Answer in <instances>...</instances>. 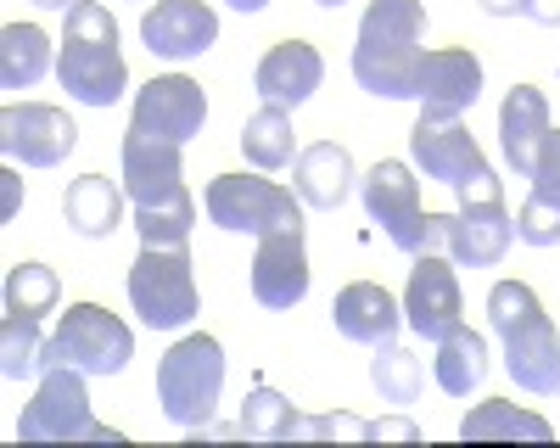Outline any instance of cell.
<instances>
[{"label": "cell", "instance_id": "4316f807", "mask_svg": "<svg viewBox=\"0 0 560 448\" xmlns=\"http://www.w3.org/2000/svg\"><path fill=\"white\" fill-rule=\"evenodd\" d=\"M51 68V39L34 23H7L0 28V84L7 90H28Z\"/></svg>", "mask_w": 560, "mask_h": 448}, {"label": "cell", "instance_id": "30bf717a", "mask_svg": "<svg viewBox=\"0 0 560 448\" xmlns=\"http://www.w3.org/2000/svg\"><path fill=\"white\" fill-rule=\"evenodd\" d=\"M129 358H135V331L118 320V314H107L102 303H73L62 314L57 337L45 342V370L73 365L84 376H118Z\"/></svg>", "mask_w": 560, "mask_h": 448}, {"label": "cell", "instance_id": "ba28073f", "mask_svg": "<svg viewBox=\"0 0 560 448\" xmlns=\"http://www.w3.org/2000/svg\"><path fill=\"white\" fill-rule=\"evenodd\" d=\"M18 437L23 443H118L113 426L90 415L84 370L73 365H51L39 376L34 403H23V415H18Z\"/></svg>", "mask_w": 560, "mask_h": 448}, {"label": "cell", "instance_id": "d590c367", "mask_svg": "<svg viewBox=\"0 0 560 448\" xmlns=\"http://www.w3.org/2000/svg\"><path fill=\"white\" fill-rule=\"evenodd\" d=\"M477 7H482L488 17H516V12H522V0H477Z\"/></svg>", "mask_w": 560, "mask_h": 448}, {"label": "cell", "instance_id": "2e32d148", "mask_svg": "<svg viewBox=\"0 0 560 448\" xmlns=\"http://www.w3.org/2000/svg\"><path fill=\"white\" fill-rule=\"evenodd\" d=\"M140 39L147 51L163 62H191L219 39V12L208 0H158V7L140 17Z\"/></svg>", "mask_w": 560, "mask_h": 448}, {"label": "cell", "instance_id": "8992f818", "mask_svg": "<svg viewBox=\"0 0 560 448\" xmlns=\"http://www.w3.org/2000/svg\"><path fill=\"white\" fill-rule=\"evenodd\" d=\"M359 191H364V213L370 224H382L387 241L409 258L420 252H438L443 247V231H448V213H427L420 208V186H415V174L409 163H376L364 179H359Z\"/></svg>", "mask_w": 560, "mask_h": 448}, {"label": "cell", "instance_id": "603a6c76", "mask_svg": "<svg viewBox=\"0 0 560 448\" xmlns=\"http://www.w3.org/2000/svg\"><path fill=\"white\" fill-rule=\"evenodd\" d=\"M292 179H298V197H303L308 208L337 213V208L348 202V191H353V179H359V174H353L348 146H337V141H314V146L298 152Z\"/></svg>", "mask_w": 560, "mask_h": 448}, {"label": "cell", "instance_id": "4dcf8cb0", "mask_svg": "<svg viewBox=\"0 0 560 448\" xmlns=\"http://www.w3.org/2000/svg\"><path fill=\"white\" fill-rule=\"evenodd\" d=\"M62 297V281L51 263H12L7 269V314H51Z\"/></svg>", "mask_w": 560, "mask_h": 448}, {"label": "cell", "instance_id": "9a60e30c", "mask_svg": "<svg viewBox=\"0 0 560 448\" xmlns=\"http://www.w3.org/2000/svg\"><path fill=\"white\" fill-rule=\"evenodd\" d=\"M135 129H147V134H163V141H197L202 123H208V96H202V84L197 79H185V73H163L152 84H140V96H135Z\"/></svg>", "mask_w": 560, "mask_h": 448}, {"label": "cell", "instance_id": "e575fe53", "mask_svg": "<svg viewBox=\"0 0 560 448\" xmlns=\"http://www.w3.org/2000/svg\"><path fill=\"white\" fill-rule=\"evenodd\" d=\"M522 17H533V23L555 28V23H560V0H522Z\"/></svg>", "mask_w": 560, "mask_h": 448}, {"label": "cell", "instance_id": "1f68e13d", "mask_svg": "<svg viewBox=\"0 0 560 448\" xmlns=\"http://www.w3.org/2000/svg\"><path fill=\"white\" fill-rule=\"evenodd\" d=\"M370 381H376V392L387 398V403H415L420 398V358L409 353V347H398V342H382L376 347V358H370Z\"/></svg>", "mask_w": 560, "mask_h": 448}, {"label": "cell", "instance_id": "52a82bcc", "mask_svg": "<svg viewBox=\"0 0 560 448\" xmlns=\"http://www.w3.org/2000/svg\"><path fill=\"white\" fill-rule=\"evenodd\" d=\"M510 241H516V219L504 208V186L499 174L482 168L471 186H459V208L448 213V231H443V247L454 263H471V269H493Z\"/></svg>", "mask_w": 560, "mask_h": 448}, {"label": "cell", "instance_id": "cb8c5ba5", "mask_svg": "<svg viewBox=\"0 0 560 448\" xmlns=\"http://www.w3.org/2000/svg\"><path fill=\"white\" fill-rule=\"evenodd\" d=\"M124 179H107V174H79L68 197H62V219H68V231L73 236H90V241H102L113 236L118 224H124Z\"/></svg>", "mask_w": 560, "mask_h": 448}, {"label": "cell", "instance_id": "5bb4252c", "mask_svg": "<svg viewBox=\"0 0 560 448\" xmlns=\"http://www.w3.org/2000/svg\"><path fill=\"white\" fill-rule=\"evenodd\" d=\"M459 281H454V263L443 252H420L409 269V286H404V320L415 337L443 342L448 331H459Z\"/></svg>", "mask_w": 560, "mask_h": 448}, {"label": "cell", "instance_id": "74e56055", "mask_svg": "<svg viewBox=\"0 0 560 448\" xmlns=\"http://www.w3.org/2000/svg\"><path fill=\"white\" fill-rule=\"evenodd\" d=\"M230 7H236V12H264L269 0H230Z\"/></svg>", "mask_w": 560, "mask_h": 448}, {"label": "cell", "instance_id": "8d00e7d4", "mask_svg": "<svg viewBox=\"0 0 560 448\" xmlns=\"http://www.w3.org/2000/svg\"><path fill=\"white\" fill-rule=\"evenodd\" d=\"M34 7H39V12H73L79 0H34Z\"/></svg>", "mask_w": 560, "mask_h": 448}, {"label": "cell", "instance_id": "5b68a950", "mask_svg": "<svg viewBox=\"0 0 560 448\" xmlns=\"http://www.w3.org/2000/svg\"><path fill=\"white\" fill-rule=\"evenodd\" d=\"M224 392V347L219 337H185L163 353L158 365V403L163 415L179 426V432H202L213 421V403Z\"/></svg>", "mask_w": 560, "mask_h": 448}, {"label": "cell", "instance_id": "9c48e42d", "mask_svg": "<svg viewBox=\"0 0 560 448\" xmlns=\"http://www.w3.org/2000/svg\"><path fill=\"white\" fill-rule=\"evenodd\" d=\"M208 219L219 231L236 236H269V231H303V197L275 186L264 174H219L208 197H202Z\"/></svg>", "mask_w": 560, "mask_h": 448}, {"label": "cell", "instance_id": "7a4b0ae2", "mask_svg": "<svg viewBox=\"0 0 560 448\" xmlns=\"http://www.w3.org/2000/svg\"><path fill=\"white\" fill-rule=\"evenodd\" d=\"M420 39H427V7L420 0H370L359 17L353 79L382 102H409L420 73Z\"/></svg>", "mask_w": 560, "mask_h": 448}, {"label": "cell", "instance_id": "f546056e", "mask_svg": "<svg viewBox=\"0 0 560 448\" xmlns=\"http://www.w3.org/2000/svg\"><path fill=\"white\" fill-rule=\"evenodd\" d=\"M0 370H7V381L45 376V337L34 314H7L0 320Z\"/></svg>", "mask_w": 560, "mask_h": 448}, {"label": "cell", "instance_id": "d6986e66", "mask_svg": "<svg viewBox=\"0 0 560 448\" xmlns=\"http://www.w3.org/2000/svg\"><path fill=\"white\" fill-rule=\"evenodd\" d=\"M319 79H325V62H319L314 45L308 39H280V45L264 51V62L253 73V90L264 96V107H287L292 113L319 90Z\"/></svg>", "mask_w": 560, "mask_h": 448}, {"label": "cell", "instance_id": "4fadbf2b", "mask_svg": "<svg viewBox=\"0 0 560 448\" xmlns=\"http://www.w3.org/2000/svg\"><path fill=\"white\" fill-rule=\"evenodd\" d=\"M409 157H415V168H427V179H438V186H448V191L471 186V179L488 168L471 129H465L459 118H427V113H420V123L409 129Z\"/></svg>", "mask_w": 560, "mask_h": 448}, {"label": "cell", "instance_id": "7c38bea8", "mask_svg": "<svg viewBox=\"0 0 560 448\" xmlns=\"http://www.w3.org/2000/svg\"><path fill=\"white\" fill-rule=\"evenodd\" d=\"M79 146V123L62 107L45 102H12L0 113V152L23 168H57Z\"/></svg>", "mask_w": 560, "mask_h": 448}, {"label": "cell", "instance_id": "6da1fadb", "mask_svg": "<svg viewBox=\"0 0 560 448\" xmlns=\"http://www.w3.org/2000/svg\"><path fill=\"white\" fill-rule=\"evenodd\" d=\"M179 141L135 129L124 134V191L135 208V231L140 247H185L197 231V202L185 191V163H179Z\"/></svg>", "mask_w": 560, "mask_h": 448}, {"label": "cell", "instance_id": "f1b7e54d", "mask_svg": "<svg viewBox=\"0 0 560 448\" xmlns=\"http://www.w3.org/2000/svg\"><path fill=\"white\" fill-rule=\"evenodd\" d=\"M303 432L298 421V403L287 392H275V387H253L247 403H242V437L253 443H292Z\"/></svg>", "mask_w": 560, "mask_h": 448}, {"label": "cell", "instance_id": "484cf974", "mask_svg": "<svg viewBox=\"0 0 560 448\" xmlns=\"http://www.w3.org/2000/svg\"><path fill=\"white\" fill-rule=\"evenodd\" d=\"M242 152L253 168L275 174L298 157V129H292V113L287 107H258L247 123H242Z\"/></svg>", "mask_w": 560, "mask_h": 448}, {"label": "cell", "instance_id": "d6a6232c", "mask_svg": "<svg viewBox=\"0 0 560 448\" xmlns=\"http://www.w3.org/2000/svg\"><path fill=\"white\" fill-rule=\"evenodd\" d=\"M298 437H353V443H364V437H370V421H353V415H319V421H303Z\"/></svg>", "mask_w": 560, "mask_h": 448}, {"label": "cell", "instance_id": "ac0fdd59", "mask_svg": "<svg viewBox=\"0 0 560 448\" xmlns=\"http://www.w3.org/2000/svg\"><path fill=\"white\" fill-rule=\"evenodd\" d=\"M253 297L264 308H298L308 297V252L303 231H269L253 252Z\"/></svg>", "mask_w": 560, "mask_h": 448}, {"label": "cell", "instance_id": "8fae6325", "mask_svg": "<svg viewBox=\"0 0 560 448\" xmlns=\"http://www.w3.org/2000/svg\"><path fill=\"white\" fill-rule=\"evenodd\" d=\"M129 303L152 331H179L197 320V275L185 247H140L129 269Z\"/></svg>", "mask_w": 560, "mask_h": 448}, {"label": "cell", "instance_id": "7402d4cb", "mask_svg": "<svg viewBox=\"0 0 560 448\" xmlns=\"http://www.w3.org/2000/svg\"><path fill=\"white\" fill-rule=\"evenodd\" d=\"M527 179H533V197L516 213V236L527 247H560V129H549Z\"/></svg>", "mask_w": 560, "mask_h": 448}, {"label": "cell", "instance_id": "f35d334b", "mask_svg": "<svg viewBox=\"0 0 560 448\" xmlns=\"http://www.w3.org/2000/svg\"><path fill=\"white\" fill-rule=\"evenodd\" d=\"M314 7H331V12H337V7H342V0H314Z\"/></svg>", "mask_w": 560, "mask_h": 448}, {"label": "cell", "instance_id": "3957f363", "mask_svg": "<svg viewBox=\"0 0 560 448\" xmlns=\"http://www.w3.org/2000/svg\"><path fill=\"white\" fill-rule=\"evenodd\" d=\"M488 320L504 342V370L522 392L555 398L560 392V331L544 314L538 292L527 281H499L488 292Z\"/></svg>", "mask_w": 560, "mask_h": 448}, {"label": "cell", "instance_id": "d4e9b609", "mask_svg": "<svg viewBox=\"0 0 560 448\" xmlns=\"http://www.w3.org/2000/svg\"><path fill=\"white\" fill-rule=\"evenodd\" d=\"M432 370H438V387L448 398H471L488 376V342L471 331V326H459L438 342V358H432Z\"/></svg>", "mask_w": 560, "mask_h": 448}, {"label": "cell", "instance_id": "e0dca14e", "mask_svg": "<svg viewBox=\"0 0 560 448\" xmlns=\"http://www.w3.org/2000/svg\"><path fill=\"white\" fill-rule=\"evenodd\" d=\"M482 96V62L471 51H427L420 57V73H415V102L427 118H459L465 107H477Z\"/></svg>", "mask_w": 560, "mask_h": 448}, {"label": "cell", "instance_id": "ffe728a7", "mask_svg": "<svg viewBox=\"0 0 560 448\" xmlns=\"http://www.w3.org/2000/svg\"><path fill=\"white\" fill-rule=\"evenodd\" d=\"M544 141H549V96L538 84H510V96L499 107V146H504V163L516 168V179L533 174Z\"/></svg>", "mask_w": 560, "mask_h": 448}, {"label": "cell", "instance_id": "83f0119b", "mask_svg": "<svg viewBox=\"0 0 560 448\" xmlns=\"http://www.w3.org/2000/svg\"><path fill=\"white\" fill-rule=\"evenodd\" d=\"M459 437L465 443L471 437H533V443H549L555 426L544 415H533V410H516L510 398H488V403H477V410L459 421Z\"/></svg>", "mask_w": 560, "mask_h": 448}, {"label": "cell", "instance_id": "44dd1931", "mask_svg": "<svg viewBox=\"0 0 560 448\" xmlns=\"http://www.w3.org/2000/svg\"><path fill=\"white\" fill-rule=\"evenodd\" d=\"M331 320L348 342H364V347H382V342H398V326H404V308L393 303L387 286L376 281H353L337 292L331 303Z\"/></svg>", "mask_w": 560, "mask_h": 448}, {"label": "cell", "instance_id": "277c9868", "mask_svg": "<svg viewBox=\"0 0 560 448\" xmlns=\"http://www.w3.org/2000/svg\"><path fill=\"white\" fill-rule=\"evenodd\" d=\"M57 79L84 107H113L129 90V68H124V51H118V23L102 0H79L68 12V28H62V45H57Z\"/></svg>", "mask_w": 560, "mask_h": 448}, {"label": "cell", "instance_id": "836d02e7", "mask_svg": "<svg viewBox=\"0 0 560 448\" xmlns=\"http://www.w3.org/2000/svg\"><path fill=\"white\" fill-rule=\"evenodd\" d=\"M370 437H393V443H420V426L415 421H370Z\"/></svg>", "mask_w": 560, "mask_h": 448}]
</instances>
